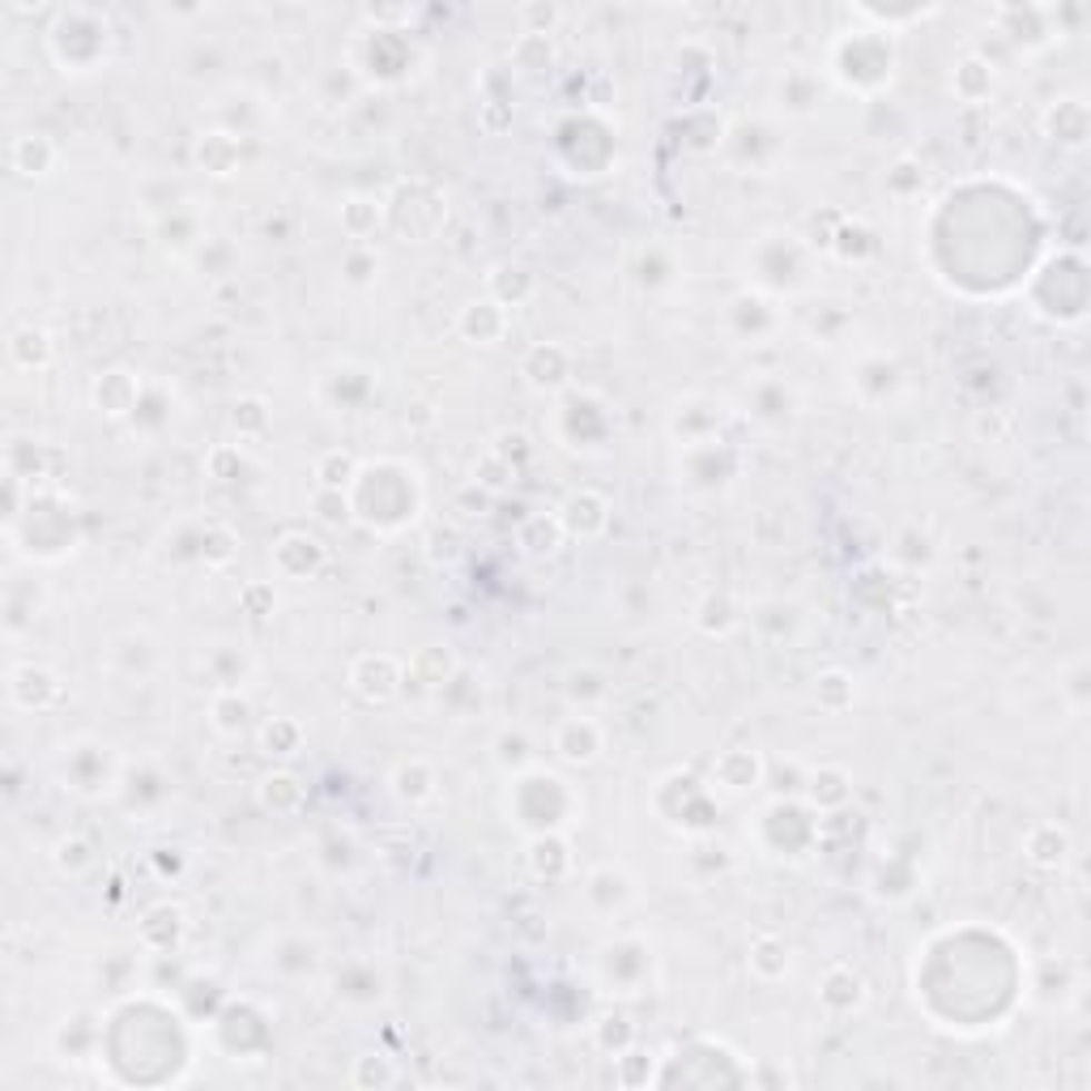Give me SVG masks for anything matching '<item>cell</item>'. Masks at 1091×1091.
<instances>
[{
    "mask_svg": "<svg viewBox=\"0 0 1091 1091\" xmlns=\"http://www.w3.org/2000/svg\"><path fill=\"white\" fill-rule=\"evenodd\" d=\"M393 793H397L401 802H409V806L432 802V797H435V767L427 760L397 763V772H393Z\"/></svg>",
    "mask_w": 1091,
    "mask_h": 1091,
    "instance_id": "obj_13",
    "label": "cell"
},
{
    "mask_svg": "<svg viewBox=\"0 0 1091 1091\" xmlns=\"http://www.w3.org/2000/svg\"><path fill=\"white\" fill-rule=\"evenodd\" d=\"M567 376H572V355H567L563 346H555V341L534 346V350L525 355V380L534 384V388H542V393L563 388Z\"/></svg>",
    "mask_w": 1091,
    "mask_h": 1091,
    "instance_id": "obj_7",
    "label": "cell"
},
{
    "mask_svg": "<svg viewBox=\"0 0 1091 1091\" xmlns=\"http://www.w3.org/2000/svg\"><path fill=\"white\" fill-rule=\"evenodd\" d=\"M490 299L499 307H520L525 299H534L537 290V278L525 269V265H499V269H490Z\"/></svg>",
    "mask_w": 1091,
    "mask_h": 1091,
    "instance_id": "obj_12",
    "label": "cell"
},
{
    "mask_svg": "<svg viewBox=\"0 0 1091 1091\" xmlns=\"http://www.w3.org/2000/svg\"><path fill=\"white\" fill-rule=\"evenodd\" d=\"M512 478H516V465L499 457L495 448H490V453L478 460V469H474V486H483V490H504V486H512Z\"/></svg>",
    "mask_w": 1091,
    "mask_h": 1091,
    "instance_id": "obj_33",
    "label": "cell"
},
{
    "mask_svg": "<svg viewBox=\"0 0 1091 1091\" xmlns=\"http://www.w3.org/2000/svg\"><path fill=\"white\" fill-rule=\"evenodd\" d=\"M230 423H235V432L244 435V439L265 435V427H269L265 401H260V397H244V401H235V409H230Z\"/></svg>",
    "mask_w": 1091,
    "mask_h": 1091,
    "instance_id": "obj_32",
    "label": "cell"
},
{
    "mask_svg": "<svg viewBox=\"0 0 1091 1091\" xmlns=\"http://www.w3.org/2000/svg\"><path fill=\"white\" fill-rule=\"evenodd\" d=\"M51 857H56V865H60L65 874H73V879H77V874H86V870L95 865V844H90L86 836H65L60 844H56V853H51Z\"/></svg>",
    "mask_w": 1091,
    "mask_h": 1091,
    "instance_id": "obj_29",
    "label": "cell"
},
{
    "mask_svg": "<svg viewBox=\"0 0 1091 1091\" xmlns=\"http://www.w3.org/2000/svg\"><path fill=\"white\" fill-rule=\"evenodd\" d=\"M137 397H141V384L132 371H107L95 380V406L107 414V418H125L137 409Z\"/></svg>",
    "mask_w": 1091,
    "mask_h": 1091,
    "instance_id": "obj_10",
    "label": "cell"
},
{
    "mask_svg": "<svg viewBox=\"0 0 1091 1091\" xmlns=\"http://www.w3.org/2000/svg\"><path fill=\"white\" fill-rule=\"evenodd\" d=\"M495 453L520 469V460L534 457V444H529V435H525V432H499V439H495Z\"/></svg>",
    "mask_w": 1091,
    "mask_h": 1091,
    "instance_id": "obj_34",
    "label": "cell"
},
{
    "mask_svg": "<svg viewBox=\"0 0 1091 1091\" xmlns=\"http://www.w3.org/2000/svg\"><path fill=\"white\" fill-rule=\"evenodd\" d=\"M384 222V205L376 197H350L341 205V230L350 239H371Z\"/></svg>",
    "mask_w": 1091,
    "mask_h": 1091,
    "instance_id": "obj_21",
    "label": "cell"
},
{
    "mask_svg": "<svg viewBox=\"0 0 1091 1091\" xmlns=\"http://www.w3.org/2000/svg\"><path fill=\"white\" fill-rule=\"evenodd\" d=\"M239 602H244L248 614H256V618L274 614V606H278V597H274V588H269V584H248V588L239 593Z\"/></svg>",
    "mask_w": 1091,
    "mask_h": 1091,
    "instance_id": "obj_36",
    "label": "cell"
},
{
    "mask_svg": "<svg viewBox=\"0 0 1091 1091\" xmlns=\"http://www.w3.org/2000/svg\"><path fill=\"white\" fill-rule=\"evenodd\" d=\"M751 972L760 976L763 985H776L789 976V946L776 934H760L751 942Z\"/></svg>",
    "mask_w": 1091,
    "mask_h": 1091,
    "instance_id": "obj_15",
    "label": "cell"
},
{
    "mask_svg": "<svg viewBox=\"0 0 1091 1091\" xmlns=\"http://www.w3.org/2000/svg\"><path fill=\"white\" fill-rule=\"evenodd\" d=\"M520 18H525V26H529V34H551L563 13H558L555 4H525V9H520Z\"/></svg>",
    "mask_w": 1091,
    "mask_h": 1091,
    "instance_id": "obj_35",
    "label": "cell"
},
{
    "mask_svg": "<svg viewBox=\"0 0 1091 1091\" xmlns=\"http://www.w3.org/2000/svg\"><path fill=\"white\" fill-rule=\"evenodd\" d=\"M1067 853H1070V836L1067 827H1058V823H1044V827H1037L1028 836V857L1037 865H1044V870H1058V865L1067 862Z\"/></svg>",
    "mask_w": 1091,
    "mask_h": 1091,
    "instance_id": "obj_20",
    "label": "cell"
},
{
    "mask_svg": "<svg viewBox=\"0 0 1091 1091\" xmlns=\"http://www.w3.org/2000/svg\"><path fill=\"white\" fill-rule=\"evenodd\" d=\"M819 998H823V1006L849 1015V1011H857L865 1002V981L853 972V968H832L827 981H823V990H819Z\"/></svg>",
    "mask_w": 1091,
    "mask_h": 1091,
    "instance_id": "obj_14",
    "label": "cell"
},
{
    "mask_svg": "<svg viewBox=\"0 0 1091 1091\" xmlns=\"http://www.w3.org/2000/svg\"><path fill=\"white\" fill-rule=\"evenodd\" d=\"M355 478H358V460L346 448H333V453H325V457L316 460V483H320V490H346Z\"/></svg>",
    "mask_w": 1091,
    "mask_h": 1091,
    "instance_id": "obj_26",
    "label": "cell"
},
{
    "mask_svg": "<svg viewBox=\"0 0 1091 1091\" xmlns=\"http://www.w3.org/2000/svg\"><path fill=\"white\" fill-rule=\"evenodd\" d=\"M60 695H65V686H60V678H56L51 670H43V665H18V670L9 674V700H13L22 712L56 708Z\"/></svg>",
    "mask_w": 1091,
    "mask_h": 1091,
    "instance_id": "obj_2",
    "label": "cell"
},
{
    "mask_svg": "<svg viewBox=\"0 0 1091 1091\" xmlns=\"http://www.w3.org/2000/svg\"><path fill=\"white\" fill-rule=\"evenodd\" d=\"M350 1079H355L358 1088H371V1083H376V1088H393L401 1074H397V1067H393L388 1058L363 1053V1058H355V1074H350Z\"/></svg>",
    "mask_w": 1091,
    "mask_h": 1091,
    "instance_id": "obj_31",
    "label": "cell"
},
{
    "mask_svg": "<svg viewBox=\"0 0 1091 1091\" xmlns=\"http://www.w3.org/2000/svg\"><path fill=\"white\" fill-rule=\"evenodd\" d=\"M951 90L960 95L964 102H985L993 95V65L981 60V56H968L955 65V77H951Z\"/></svg>",
    "mask_w": 1091,
    "mask_h": 1091,
    "instance_id": "obj_17",
    "label": "cell"
},
{
    "mask_svg": "<svg viewBox=\"0 0 1091 1091\" xmlns=\"http://www.w3.org/2000/svg\"><path fill=\"white\" fill-rule=\"evenodd\" d=\"M849 776L840 772V767H819L811 776V802L814 806H823V811H836V806H844L849 802Z\"/></svg>",
    "mask_w": 1091,
    "mask_h": 1091,
    "instance_id": "obj_27",
    "label": "cell"
},
{
    "mask_svg": "<svg viewBox=\"0 0 1091 1091\" xmlns=\"http://www.w3.org/2000/svg\"><path fill=\"white\" fill-rule=\"evenodd\" d=\"M453 670H457L453 653H448V648H439V644H432V648H423V653L414 657V665L406 670V683H409V678H418V683H427V686L439 691V686H448Z\"/></svg>",
    "mask_w": 1091,
    "mask_h": 1091,
    "instance_id": "obj_24",
    "label": "cell"
},
{
    "mask_svg": "<svg viewBox=\"0 0 1091 1091\" xmlns=\"http://www.w3.org/2000/svg\"><path fill=\"white\" fill-rule=\"evenodd\" d=\"M9 162H13V171L26 179H43L56 171V162H60V150H56V141L43 137V132H22L18 141H13V150H9Z\"/></svg>",
    "mask_w": 1091,
    "mask_h": 1091,
    "instance_id": "obj_6",
    "label": "cell"
},
{
    "mask_svg": "<svg viewBox=\"0 0 1091 1091\" xmlns=\"http://www.w3.org/2000/svg\"><path fill=\"white\" fill-rule=\"evenodd\" d=\"M457 329L465 333L469 341H483V346H490V341H499L504 329H508V307H499L495 299H474V304L460 307Z\"/></svg>",
    "mask_w": 1091,
    "mask_h": 1091,
    "instance_id": "obj_9",
    "label": "cell"
},
{
    "mask_svg": "<svg viewBox=\"0 0 1091 1091\" xmlns=\"http://www.w3.org/2000/svg\"><path fill=\"white\" fill-rule=\"evenodd\" d=\"M567 537H602L609 529V499L597 490H572L558 508Z\"/></svg>",
    "mask_w": 1091,
    "mask_h": 1091,
    "instance_id": "obj_3",
    "label": "cell"
},
{
    "mask_svg": "<svg viewBox=\"0 0 1091 1091\" xmlns=\"http://www.w3.org/2000/svg\"><path fill=\"white\" fill-rule=\"evenodd\" d=\"M260 751L274 755V760H295V755L304 751V725L290 721V716L265 721V730H260Z\"/></svg>",
    "mask_w": 1091,
    "mask_h": 1091,
    "instance_id": "obj_19",
    "label": "cell"
},
{
    "mask_svg": "<svg viewBox=\"0 0 1091 1091\" xmlns=\"http://www.w3.org/2000/svg\"><path fill=\"white\" fill-rule=\"evenodd\" d=\"M853 700H857V686H853V678L844 670H827V674L814 678V704L823 712L853 708Z\"/></svg>",
    "mask_w": 1091,
    "mask_h": 1091,
    "instance_id": "obj_25",
    "label": "cell"
},
{
    "mask_svg": "<svg viewBox=\"0 0 1091 1091\" xmlns=\"http://www.w3.org/2000/svg\"><path fill=\"white\" fill-rule=\"evenodd\" d=\"M256 797H260V806L274 814H295L304 806V785H299V776H290V772H274V776H265L260 789H256Z\"/></svg>",
    "mask_w": 1091,
    "mask_h": 1091,
    "instance_id": "obj_16",
    "label": "cell"
},
{
    "mask_svg": "<svg viewBox=\"0 0 1091 1091\" xmlns=\"http://www.w3.org/2000/svg\"><path fill=\"white\" fill-rule=\"evenodd\" d=\"M512 60L525 69V73H542V69H551L555 65V43H551V34H520L516 39V48H512Z\"/></svg>",
    "mask_w": 1091,
    "mask_h": 1091,
    "instance_id": "obj_28",
    "label": "cell"
},
{
    "mask_svg": "<svg viewBox=\"0 0 1091 1091\" xmlns=\"http://www.w3.org/2000/svg\"><path fill=\"white\" fill-rule=\"evenodd\" d=\"M350 686L367 704H388L401 695L406 686V665L393 657V653H367L350 665Z\"/></svg>",
    "mask_w": 1091,
    "mask_h": 1091,
    "instance_id": "obj_1",
    "label": "cell"
},
{
    "mask_svg": "<svg viewBox=\"0 0 1091 1091\" xmlns=\"http://www.w3.org/2000/svg\"><path fill=\"white\" fill-rule=\"evenodd\" d=\"M529 870L537 879H563L572 870V853L558 836H537L529 844Z\"/></svg>",
    "mask_w": 1091,
    "mask_h": 1091,
    "instance_id": "obj_22",
    "label": "cell"
},
{
    "mask_svg": "<svg viewBox=\"0 0 1091 1091\" xmlns=\"http://www.w3.org/2000/svg\"><path fill=\"white\" fill-rule=\"evenodd\" d=\"M274 563H278L281 576L304 581V576H311V572L325 563V542H320V537H307V534H286L278 546H274Z\"/></svg>",
    "mask_w": 1091,
    "mask_h": 1091,
    "instance_id": "obj_5",
    "label": "cell"
},
{
    "mask_svg": "<svg viewBox=\"0 0 1091 1091\" xmlns=\"http://www.w3.org/2000/svg\"><path fill=\"white\" fill-rule=\"evenodd\" d=\"M716 781L725 789H734V793H746V789H760L763 785V760L760 751H746V746H734V751H721L716 755Z\"/></svg>",
    "mask_w": 1091,
    "mask_h": 1091,
    "instance_id": "obj_8",
    "label": "cell"
},
{
    "mask_svg": "<svg viewBox=\"0 0 1091 1091\" xmlns=\"http://www.w3.org/2000/svg\"><path fill=\"white\" fill-rule=\"evenodd\" d=\"M563 520H558V512L555 516H546V512H534L520 529H516V546L525 551L529 558H546V555H555L558 546H563Z\"/></svg>",
    "mask_w": 1091,
    "mask_h": 1091,
    "instance_id": "obj_11",
    "label": "cell"
},
{
    "mask_svg": "<svg viewBox=\"0 0 1091 1091\" xmlns=\"http://www.w3.org/2000/svg\"><path fill=\"white\" fill-rule=\"evenodd\" d=\"M197 162H201L209 176H230L235 162H239V141L230 132H209V137H201V146H197Z\"/></svg>",
    "mask_w": 1091,
    "mask_h": 1091,
    "instance_id": "obj_23",
    "label": "cell"
},
{
    "mask_svg": "<svg viewBox=\"0 0 1091 1091\" xmlns=\"http://www.w3.org/2000/svg\"><path fill=\"white\" fill-rule=\"evenodd\" d=\"M9 358H13V367H22V371H39V367H48L51 333L34 329V325L18 329L13 337H9Z\"/></svg>",
    "mask_w": 1091,
    "mask_h": 1091,
    "instance_id": "obj_18",
    "label": "cell"
},
{
    "mask_svg": "<svg viewBox=\"0 0 1091 1091\" xmlns=\"http://www.w3.org/2000/svg\"><path fill=\"white\" fill-rule=\"evenodd\" d=\"M555 751L563 763H576V767H588V763L602 755V730L593 716H572L563 721L555 734Z\"/></svg>",
    "mask_w": 1091,
    "mask_h": 1091,
    "instance_id": "obj_4",
    "label": "cell"
},
{
    "mask_svg": "<svg viewBox=\"0 0 1091 1091\" xmlns=\"http://www.w3.org/2000/svg\"><path fill=\"white\" fill-rule=\"evenodd\" d=\"M248 700H239L235 691H227V695H218L214 700V730L218 734H244V725H248Z\"/></svg>",
    "mask_w": 1091,
    "mask_h": 1091,
    "instance_id": "obj_30",
    "label": "cell"
}]
</instances>
